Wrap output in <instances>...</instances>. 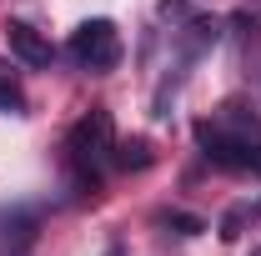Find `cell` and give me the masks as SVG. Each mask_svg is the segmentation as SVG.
I'll return each mask as SVG.
<instances>
[{
    "mask_svg": "<svg viewBox=\"0 0 261 256\" xmlns=\"http://www.w3.org/2000/svg\"><path fill=\"white\" fill-rule=\"evenodd\" d=\"M251 171H261V146H256V151H251Z\"/></svg>",
    "mask_w": 261,
    "mask_h": 256,
    "instance_id": "11",
    "label": "cell"
},
{
    "mask_svg": "<svg viewBox=\"0 0 261 256\" xmlns=\"http://www.w3.org/2000/svg\"><path fill=\"white\" fill-rule=\"evenodd\" d=\"M246 216H251V206H231L226 216H221V241H236L241 226H246Z\"/></svg>",
    "mask_w": 261,
    "mask_h": 256,
    "instance_id": "8",
    "label": "cell"
},
{
    "mask_svg": "<svg viewBox=\"0 0 261 256\" xmlns=\"http://www.w3.org/2000/svg\"><path fill=\"white\" fill-rule=\"evenodd\" d=\"M161 15H166V20H191L196 10L186 5V0H161Z\"/></svg>",
    "mask_w": 261,
    "mask_h": 256,
    "instance_id": "10",
    "label": "cell"
},
{
    "mask_svg": "<svg viewBox=\"0 0 261 256\" xmlns=\"http://www.w3.org/2000/svg\"><path fill=\"white\" fill-rule=\"evenodd\" d=\"M0 111H25V96H20V75L10 70V61H0Z\"/></svg>",
    "mask_w": 261,
    "mask_h": 256,
    "instance_id": "6",
    "label": "cell"
},
{
    "mask_svg": "<svg viewBox=\"0 0 261 256\" xmlns=\"http://www.w3.org/2000/svg\"><path fill=\"white\" fill-rule=\"evenodd\" d=\"M251 256H261V246H256V251H251Z\"/></svg>",
    "mask_w": 261,
    "mask_h": 256,
    "instance_id": "13",
    "label": "cell"
},
{
    "mask_svg": "<svg viewBox=\"0 0 261 256\" xmlns=\"http://www.w3.org/2000/svg\"><path fill=\"white\" fill-rule=\"evenodd\" d=\"M111 161H116L121 171H146V166L156 161V151H151V141H146V136H130V141H116Z\"/></svg>",
    "mask_w": 261,
    "mask_h": 256,
    "instance_id": "5",
    "label": "cell"
},
{
    "mask_svg": "<svg viewBox=\"0 0 261 256\" xmlns=\"http://www.w3.org/2000/svg\"><path fill=\"white\" fill-rule=\"evenodd\" d=\"M221 126H236V136H246V131H261V121L246 100H226L221 106Z\"/></svg>",
    "mask_w": 261,
    "mask_h": 256,
    "instance_id": "7",
    "label": "cell"
},
{
    "mask_svg": "<svg viewBox=\"0 0 261 256\" xmlns=\"http://www.w3.org/2000/svg\"><path fill=\"white\" fill-rule=\"evenodd\" d=\"M70 56L81 70H111V65L121 61V31L111 25V20H86L81 31L70 35Z\"/></svg>",
    "mask_w": 261,
    "mask_h": 256,
    "instance_id": "2",
    "label": "cell"
},
{
    "mask_svg": "<svg viewBox=\"0 0 261 256\" xmlns=\"http://www.w3.org/2000/svg\"><path fill=\"white\" fill-rule=\"evenodd\" d=\"M161 221H166V226H176L181 236H196V231H206V221H201V216H191V211H166Z\"/></svg>",
    "mask_w": 261,
    "mask_h": 256,
    "instance_id": "9",
    "label": "cell"
},
{
    "mask_svg": "<svg viewBox=\"0 0 261 256\" xmlns=\"http://www.w3.org/2000/svg\"><path fill=\"white\" fill-rule=\"evenodd\" d=\"M65 151H70V166H86V171H96L100 161L116 151V121H111V111H86L70 136H65Z\"/></svg>",
    "mask_w": 261,
    "mask_h": 256,
    "instance_id": "1",
    "label": "cell"
},
{
    "mask_svg": "<svg viewBox=\"0 0 261 256\" xmlns=\"http://www.w3.org/2000/svg\"><path fill=\"white\" fill-rule=\"evenodd\" d=\"M196 146L206 151V161L211 166H221V171H251V141L246 136H236V131H226L221 121H196Z\"/></svg>",
    "mask_w": 261,
    "mask_h": 256,
    "instance_id": "3",
    "label": "cell"
},
{
    "mask_svg": "<svg viewBox=\"0 0 261 256\" xmlns=\"http://www.w3.org/2000/svg\"><path fill=\"white\" fill-rule=\"evenodd\" d=\"M251 216H261V206H251Z\"/></svg>",
    "mask_w": 261,
    "mask_h": 256,
    "instance_id": "12",
    "label": "cell"
},
{
    "mask_svg": "<svg viewBox=\"0 0 261 256\" xmlns=\"http://www.w3.org/2000/svg\"><path fill=\"white\" fill-rule=\"evenodd\" d=\"M5 40H10V56H20V61L35 65V70H40V65H50V56H56V50H50V40L35 31V25H25V20H10V25H5Z\"/></svg>",
    "mask_w": 261,
    "mask_h": 256,
    "instance_id": "4",
    "label": "cell"
}]
</instances>
